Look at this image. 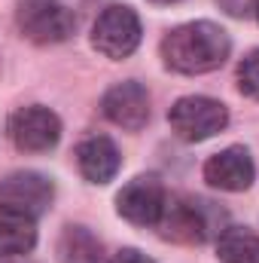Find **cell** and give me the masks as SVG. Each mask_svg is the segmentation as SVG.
<instances>
[{
	"label": "cell",
	"instance_id": "11",
	"mask_svg": "<svg viewBox=\"0 0 259 263\" xmlns=\"http://www.w3.org/2000/svg\"><path fill=\"white\" fill-rule=\"evenodd\" d=\"M76 165L89 184H110L119 175L122 156H119V147L107 135H89L76 147Z\"/></svg>",
	"mask_w": 259,
	"mask_h": 263
},
{
	"label": "cell",
	"instance_id": "4",
	"mask_svg": "<svg viewBox=\"0 0 259 263\" xmlns=\"http://www.w3.org/2000/svg\"><path fill=\"white\" fill-rule=\"evenodd\" d=\"M168 123L180 141L201 144L229 126V107L217 98H207V95H186V98H177L171 104Z\"/></svg>",
	"mask_w": 259,
	"mask_h": 263
},
{
	"label": "cell",
	"instance_id": "2",
	"mask_svg": "<svg viewBox=\"0 0 259 263\" xmlns=\"http://www.w3.org/2000/svg\"><path fill=\"white\" fill-rule=\"evenodd\" d=\"M226 220H229L226 211L210 199L168 196L156 230H159L162 239L177 242V245H204L229 227Z\"/></svg>",
	"mask_w": 259,
	"mask_h": 263
},
{
	"label": "cell",
	"instance_id": "1",
	"mask_svg": "<svg viewBox=\"0 0 259 263\" xmlns=\"http://www.w3.org/2000/svg\"><path fill=\"white\" fill-rule=\"evenodd\" d=\"M162 62L174 73H210L226 65L232 52L229 34L213 22H186L162 37Z\"/></svg>",
	"mask_w": 259,
	"mask_h": 263
},
{
	"label": "cell",
	"instance_id": "14",
	"mask_svg": "<svg viewBox=\"0 0 259 263\" xmlns=\"http://www.w3.org/2000/svg\"><path fill=\"white\" fill-rule=\"evenodd\" d=\"M220 263H259V236L250 227H226L217 236Z\"/></svg>",
	"mask_w": 259,
	"mask_h": 263
},
{
	"label": "cell",
	"instance_id": "9",
	"mask_svg": "<svg viewBox=\"0 0 259 263\" xmlns=\"http://www.w3.org/2000/svg\"><path fill=\"white\" fill-rule=\"evenodd\" d=\"M204 181L213 187V190H223V193H244L250 190V184L256 181V165H253V156L247 147L241 144H232L220 153H213L204 168H201Z\"/></svg>",
	"mask_w": 259,
	"mask_h": 263
},
{
	"label": "cell",
	"instance_id": "13",
	"mask_svg": "<svg viewBox=\"0 0 259 263\" xmlns=\"http://www.w3.org/2000/svg\"><path fill=\"white\" fill-rule=\"evenodd\" d=\"M58 263H101L104 245L101 239L79 223H67L58 236Z\"/></svg>",
	"mask_w": 259,
	"mask_h": 263
},
{
	"label": "cell",
	"instance_id": "17",
	"mask_svg": "<svg viewBox=\"0 0 259 263\" xmlns=\"http://www.w3.org/2000/svg\"><path fill=\"white\" fill-rule=\"evenodd\" d=\"M110 263H156V260L146 257V254L137 251V248H119V251L110 257Z\"/></svg>",
	"mask_w": 259,
	"mask_h": 263
},
{
	"label": "cell",
	"instance_id": "6",
	"mask_svg": "<svg viewBox=\"0 0 259 263\" xmlns=\"http://www.w3.org/2000/svg\"><path fill=\"white\" fill-rule=\"evenodd\" d=\"M6 135L21 153H46L61 141V120L43 104L18 107L9 117Z\"/></svg>",
	"mask_w": 259,
	"mask_h": 263
},
{
	"label": "cell",
	"instance_id": "8",
	"mask_svg": "<svg viewBox=\"0 0 259 263\" xmlns=\"http://www.w3.org/2000/svg\"><path fill=\"white\" fill-rule=\"evenodd\" d=\"M165 199H168V190L162 187L159 178L140 175L116 193V211L134 227H156L162 217Z\"/></svg>",
	"mask_w": 259,
	"mask_h": 263
},
{
	"label": "cell",
	"instance_id": "19",
	"mask_svg": "<svg viewBox=\"0 0 259 263\" xmlns=\"http://www.w3.org/2000/svg\"><path fill=\"white\" fill-rule=\"evenodd\" d=\"M256 18H259V6H256Z\"/></svg>",
	"mask_w": 259,
	"mask_h": 263
},
{
	"label": "cell",
	"instance_id": "18",
	"mask_svg": "<svg viewBox=\"0 0 259 263\" xmlns=\"http://www.w3.org/2000/svg\"><path fill=\"white\" fill-rule=\"evenodd\" d=\"M149 3H156V6H171V3H177V0H149Z\"/></svg>",
	"mask_w": 259,
	"mask_h": 263
},
{
	"label": "cell",
	"instance_id": "15",
	"mask_svg": "<svg viewBox=\"0 0 259 263\" xmlns=\"http://www.w3.org/2000/svg\"><path fill=\"white\" fill-rule=\"evenodd\" d=\"M238 89H241V95L259 101V49L247 52L241 59V65H238Z\"/></svg>",
	"mask_w": 259,
	"mask_h": 263
},
{
	"label": "cell",
	"instance_id": "10",
	"mask_svg": "<svg viewBox=\"0 0 259 263\" xmlns=\"http://www.w3.org/2000/svg\"><path fill=\"white\" fill-rule=\"evenodd\" d=\"M101 110L113 126H119L125 132H140L149 123V92L134 80L116 83L113 89L104 92Z\"/></svg>",
	"mask_w": 259,
	"mask_h": 263
},
{
	"label": "cell",
	"instance_id": "3",
	"mask_svg": "<svg viewBox=\"0 0 259 263\" xmlns=\"http://www.w3.org/2000/svg\"><path fill=\"white\" fill-rule=\"evenodd\" d=\"M15 25L31 43L55 46L76 34V12L64 0H18Z\"/></svg>",
	"mask_w": 259,
	"mask_h": 263
},
{
	"label": "cell",
	"instance_id": "12",
	"mask_svg": "<svg viewBox=\"0 0 259 263\" xmlns=\"http://www.w3.org/2000/svg\"><path fill=\"white\" fill-rule=\"evenodd\" d=\"M37 245V220L31 214L0 205V260L21 257Z\"/></svg>",
	"mask_w": 259,
	"mask_h": 263
},
{
	"label": "cell",
	"instance_id": "5",
	"mask_svg": "<svg viewBox=\"0 0 259 263\" xmlns=\"http://www.w3.org/2000/svg\"><path fill=\"white\" fill-rule=\"evenodd\" d=\"M92 46L113 62L128 59L131 52L140 46V18L131 6H107L95 28H92Z\"/></svg>",
	"mask_w": 259,
	"mask_h": 263
},
{
	"label": "cell",
	"instance_id": "16",
	"mask_svg": "<svg viewBox=\"0 0 259 263\" xmlns=\"http://www.w3.org/2000/svg\"><path fill=\"white\" fill-rule=\"evenodd\" d=\"M220 3V9L223 12H229L232 18H247V15H253L259 6V0H217Z\"/></svg>",
	"mask_w": 259,
	"mask_h": 263
},
{
	"label": "cell",
	"instance_id": "7",
	"mask_svg": "<svg viewBox=\"0 0 259 263\" xmlns=\"http://www.w3.org/2000/svg\"><path fill=\"white\" fill-rule=\"evenodd\" d=\"M52 199H55V184L40 172L25 168V172L6 175L0 181V205L21 211V214H31L34 220L49 211Z\"/></svg>",
	"mask_w": 259,
	"mask_h": 263
}]
</instances>
